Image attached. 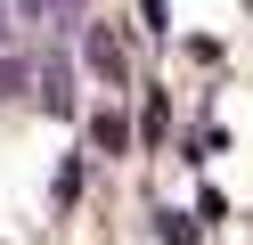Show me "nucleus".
Masks as SVG:
<instances>
[{
  "instance_id": "obj_1",
  "label": "nucleus",
  "mask_w": 253,
  "mask_h": 245,
  "mask_svg": "<svg viewBox=\"0 0 253 245\" xmlns=\"http://www.w3.org/2000/svg\"><path fill=\"white\" fill-rule=\"evenodd\" d=\"M90 65H98L106 82H123V74H131V57H123V41H115V33H106V25L90 33Z\"/></svg>"
},
{
  "instance_id": "obj_2",
  "label": "nucleus",
  "mask_w": 253,
  "mask_h": 245,
  "mask_svg": "<svg viewBox=\"0 0 253 245\" xmlns=\"http://www.w3.org/2000/svg\"><path fill=\"white\" fill-rule=\"evenodd\" d=\"M90 139H98V155H123L131 147V123L123 114H90Z\"/></svg>"
},
{
  "instance_id": "obj_3",
  "label": "nucleus",
  "mask_w": 253,
  "mask_h": 245,
  "mask_svg": "<svg viewBox=\"0 0 253 245\" xmlns=\"http://www.w3.org/2000/svg\"><path fill=\"white\" fill-rule=\"evenodd\" d=\"M155 237H164V245H196V221H188V212H164V221H155Z\"/></svg>"
},
{
  "instance_id": "obj_4",
  "label": "nucleus",
  "mask_w": 253,
  "mask_h": 245,
  "mask_svg": "<svg viewBox=\"0 0 253 245\" xmlns=\"http://www.w3.org/2000/svg\"><path fill=\"white\" fill-rule=\"evenodd\" d=\"M17 82H25V65H8V57H0V98L17 90Z\"/></svg>"
},
{
  "instance_id": "obj_5",
  "label": "nucleus",
  "mask_w": 253,
  "mask_h": 245,
  "mask_svg": "<svg viewBox=\"0 0 253 245\" xmlns=\"http://www.w3.org/2000/svg\"><path fill=\"white\" fill-rule=\"evenodd\" d=\"M25 8H66V0H25Z\"/></svg>"
}]
</instances>
